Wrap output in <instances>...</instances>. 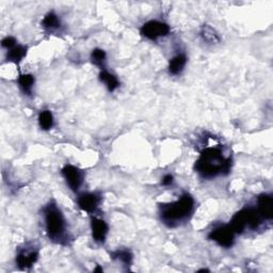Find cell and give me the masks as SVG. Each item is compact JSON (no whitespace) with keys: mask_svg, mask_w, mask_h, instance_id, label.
Instances as JSON below:
<instances>
[{"mask_svg":"<svg viewBox=\"0 0 273 273\" xmlns=\"http://www.w3.org/2000/svg\"><path fill=\"white\" fill-rule=\"evenodd\" d=\"M233 160L226 156L220 146L205 147L195 161L194 170L204 179H213L228 175L232 169Z\"/></svg>","mask_w":273,"mask_h":273,"instance_id":"cell-1","label":"cell"},{"mask_svg":"<svg viewBox=\"0 0 273 273\" xmlns=\"http://www.w3.org/2000/svg\"><path fill=\"white\" fill-rule=\"evenodd\" d=\"M195 208V201L190 193H184L174 202L160 203L158 205V215L166 226L175 229L192 217Z\"/></svg>","mask_w":273,"mask_h":273,"instance_id":"cell-2","label":"cell"},{"mask_svg":"<svg viewBox=\"0 0 273 273\" xmlns=\"http://www.w3.org/2000/svg\"><path fill=\"white\" fill-rule=\"evenodd\" d=\"M43 217L48 239L57 244L69 245L72 239L67 231L66 219L55 201H49L44 206Z\"/></svg>","mask_w":273,"mask_h":273,"instance_id":"cell-3","label":"cell"},{"mask_svg":"<svg viewBox=\"0 0 273 273\" xmlns=\"http://www.w3.org/2000/svg\"><path fill=\"white\" fill-rule=\"evenodd\" d=\"M262 219L263 218L258 214L256 207L247 206L233 216L230 225L236 235L242 234L246 230L256 231L262 224Z\"/></svg>","mask_w":273,"mask_h":273,"instance_id":"cell-4","label":"cell"},{"mask_svg":"<svg viewBox=\"0 0 273 273\" xmlns=\"http://www.w3.org/2000/svg\"><path fill=\"white\" fill-rule=\"evenodd\" d=\"M170 31L171 27L169 25L160 20H148L140 28V33L143 38L151 41H157L160 38H165L170 34Z\"/></svg>","mask_w":273,"mask_h":273,"instance_id":"cell-5","label":"cell"},{"mask_svg":"<svg viewBox=\"0 0 273 273\" xmlns=\"http://www.w3.org/2000/svg\"><path fill=\"white\" fill-rule=\"evenodd\" d=\"M235 236L236 233L229 224H222L214 228L208 234V239L216 242L221 247H232L235 242Z\"/></svg>","mask_w":273,"mask_h":273,"instance_id":"cell-6","label":"cell"},{"mask_svg":"<svg viewBox=\"0 0 273 273\" xmlns=\"http://www.w3.org/2000/svg\"><path fill=\"white\" fill-rule=\"evenodd\" d=\"M61 174L63 176L67 187L73 191L77 192L83 184L84 172L73 165H65L61 170Z\"/></svg>","mask_w":273,"mask_h":273,"instance_id":"cell-7","label":"cell"},{"mask_svg":"<svg viewBox=\"0 0 273 273\" xmlns=\"http://www.w3.org/2000/svg\"><path fill=\"white\" fill-rule=\"evenodd\" d=\"M39 259V250L33 245L19 247L16 254V265L19 269H30Z\"/></svg>","mask_w":273,"mask_h":273,"instance_id":"cell-8","label":"cell"},{"mask_svg":"<svg viewBox=\"0 0 273 273\" xmlns=\"http://www.w3.org/2000/svg\"><path fill=\"white\" fill-rule=\"evenodd\" d=\"M103 201V196L98 192H83L78 195V207L84 213L90 215L97 212V209Z\"/></svg>","mask_w":273,"mask_h":273,"instance_id":"cell-9","label":"cell"},{"mask_svg":"<svg viewBox=\"0 0 273 273\" xmlns=\"http://www.w3.org/2000/svg\"><path fill=\"white\" fill-rule=\"evenodd\" d=\"M91 233H92V238L96 243L98 244L105 243L108 233H109V226L107 224V222L101 218L92 216L91 217Z\"/></svg>","mask_w":273,"mask_h":273,"instance_id":"cell-10","label":"cell"},{"mask_svg":"<svg viewBox=\"0 0 273 273\" xmlns=\"http://www.w3.org/2000/svg\"><path fill=\"white\" fill-rule=\"evenodd\" d=\"M256 209L264 220L271 221L273 218V196L270 193H262L257 196Z\"/></svg>","mask_w":273,"mask_h":273,"instance_id":"cell-11","label":"cell"},{"mask_svg":"<svg viewBox=\"0 0 273 273\" xmlns=\"http://www.w3.org/2000/svg\"><path fill=\"white\" fill-rule=\"evenodd\" d=\"M187 62H188V58H187V56H186V54L180 53V54L175 55L169 61L168 71H169L170 75H172V76L180 75L183 71L185 70Z\"/></svg>","mask_w":273,"mask_h":273,"instance_id":"cell-12","label":"cell"},{"mask_svg":"<svg viewBox=\"0 0 273 273\" xmlns=\"http://www.w3.org/2000/svg\"><path fill=\"white\" fill-rule=\"evenodd\" d=\"M27 51H28L27 46L17 44L14 47L8 49L6 59H7V61L12 62V63L18 65L20 62L24 60V58L27 56Z\"/></svg>","mask_w":273,"mask_h":273,"instance_id":"cell-13","label":"cell"},{"mask_svg":"<svg viewBox=\"0 0 273 273\" xmlns=\"http://www.w3.org/2000/svg\"><path fill=\"white\" fill-rule=\"evenodd\" d=\"M98 78H99V81L106 85V88L109 92H115L117 89L120 88L121 82L119 78L116 75H113L112 73L108 72L107 69L99 71Z\"/></svg>","mask_w":273,"mask_h":273,"instance_id":"cell-14","label":"cell"},{"mask_svg":"<svg viewBox=\"0 0 273 273\" xmlns=\"http://www.w3.org/2000/svg\"><path fill=\"white\" fill-rule=\"evenodd\" d=\"M61 26H62V24H61L60 17L53 11L48 12L42 20L43 29L48 32H55L56 30L60 29Z\"/></svg>","mask_w":273,"mask_h":273,"instance_id":"cell-15","label":"cell"},{"mask_svg":"<svg viewBox=\"0 0 273 273\" xmlns=\"http://www.w3.org/2000/svg\"><path fill=\"white\" fill-rule=\"evenodd\" d=\"M17 83L22 93L27 96H31L33 92V86L35 83V78L31 74H19L17 78Z\"/></svg>","mask_w":273,"mask_h":273,"instance_id":"cell-16","label":"cell"},{"mask_svg":"<svg viewBox=\"0 0 273 273\" xmlns=\"http://www.w3.org/2000/svg\"><path fill=\"white\" fill-rule=\"evenodd\" d=\"M200 36L205 43H207L209 45L218 44L221 41L219 33L216 31L215 28H213L212 26H209V25H204V26L201 28Z\"/></svg>","mask_w":273,"mask_h":273,"instance_id":"cell-17","label":"cell"},{"mask_svg":"<svg viewBox=\"0 0 273 273\" xmlns=\"http://www.w3.org/2000/svg\"><path fill=\"white\" fill-rule=\"evenodd\" d=\"M38 122H39V126L42 130L44 131L51 130L55 125V119H54L52 111L47 110V109L42 110L39 115Z\"/></svg>","mask_w":273,"mask_h":273,"instance_id":"cell-18","label":"cell"},{"mask_svg":"<svg viewBox=\"0 0 273 273\" xmlns=\"http://www.w3.org/2000/svg\"><path fill=\"white\" fill-rule=\"evenodd\" d=\"M92 63L99 69V71L106 70V61H107V54L102 48H94L91 56H90Z\"/></svg>","mask_w":273,"mask_h":273,"instance_id":"cell-19","label":"cell"},{"mask_svg":"<svg viewBox=\"0 0 273 273\" xmlns=\"http://www.w3.org/2000/svg\"><path fill=\"white\" fill-rule=\"evenodd\" d=\"M111 257H112L115 260H118V262L122 263L124 266H131L132 264V253L127 250V249H119L115 252L111 253Z\"/></svg>","mask_w":273,"mask_h":273,"instance_id":"cell-20","label":"cell"},{"mask_svg":"<svg viewBox=\"0 0 273 273\" xmlns=\"http://www.w3.org/2000/svg\"><path fill=\"white\" fill-rule=\"evenodd\" d=\"M15 45H17V41L14 36H6V38L2 41L3 48H6L7 51L12 47H14Z\"/></svg>","mask_w":273,"mask_h":273,"instance_id":"cell-21","label":"cell"},{"mask_svg":"<svg viewBox=\"0 0 273 273\" xmlns=\"http://www.w3.org/2000/svg\"><path fill=\"white\" fill-rule=\"evenodd\" d=\"M174 184V176L172 174H166L163 178H161V185L165 186V187H169Z\"/></svg>","mask_w":273,"mask_h":273,"instance_id":"cell-22","label":"cell"},{"mask_svg":"<svg viewBox=\"0 0 273 273\" xmlns=\"http://www.w3.org/2000/svg\"><path fill=\"white\" fill-rule=\"evenodd\" d=\"M104 269L101 267V266H97L95 269H94V272H103Z\"/></svg>","mask_w":273,"mask_h":273,"instance_id":"cell-23","label":"cell"},{"mask_svg":"<svg viewBox=\"0 0 273 273\" xmlns=\"http://www.w3.org/2000/svg\"><path fill=\"white\" fill-rule=\"evenodd\" d=\"M209 270L208 269H201V270H198L197 272H208Z\"/></svg>","mask_w":273,"mask_h":273,"instance_id":"cell-24","label":"cell"}]
</instances>
